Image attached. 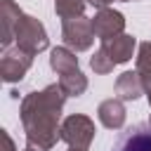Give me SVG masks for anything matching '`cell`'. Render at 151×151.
I'll use <instances>...</instances> for the list:
<instances>
[{
    "label": "cell",
    "mask_w": 151,
    "mask_h": 151,
    "mask_svg": "<svg viewBox=\"0 0 151 151\" xmlns=\"http://www.w3.org/2000/svg\"><path fill=\"white\" fill-rule=\"evenodd\" d=\"M26 151H40V149H35V146H28V149H26Z\"/></svg>",
    "instance_id": "cell-18"
},
{
    "label": "cell",
    "mask_w": 151,
    "mask_h": 151,
    "mask_svg": "<svg viewBox=\"0 0 151 151\" xmlns=\"http://www.w3.org/2000/svg\"><path fill=\"white\" fill-rule=\"evenodd\" d=\"M137 73L144 78V85H146V83H151V42H144V45L139 47Z\"/></svg>",
    "instance_id": "cell-13"
},
{
    "label": "cell",
    "mask_w": 151,
    "mask_h": 151,
    "mask_svg": "<svg viewBox=\"0 0 151 151\" xmlns=\"http://www.w3.org/2000/svg\"><path fill=\"white\" fill-rule=\"evenodd\" d=\"M101 50L113 59V64L127 61L132 57V50H134V38H130V35H116L111 40H104Z\"/></svg>",
    "instance_id": "cell-8"
},
{
    "label": "cell",
    "mask_w": 151,
    "mask_h": 151,
    "mask_svg": "<svg viewBox=\"0 0 151 151\" xmlns=\"http://www.w3.org/2000/svg\"><path fill=\"white\" fill-rule=\"evenodd\" d=\"M61 132H64V139L71 144V149L85 151L90 146V142H92L94 127H92L90 118H85V116H71V118H66Z\"/></svg>",
    "instance_id": "cell-3"
},
{
    "label": "cell",
    "mask_w": 151,
    "mask_h": 151,
    "mask_svg": "<svg viewBox=\"0 0 151 151\" xmlns=\"http://www.w3.org/2000/svg\"><path fill=\"white\" fill-rule=\"evenodd\" d=\"M90 2H92V5H97V7H104V5H106V2H111V0H90Z\"/></svg>",
    "instance_id": "cell-16"
},
{
    "label": "cell",
    "mask_w": 151,
    "mask_h": 151,
    "mask_svg": "<svg viewBox=\"0 0 151 151\" xmlns=\"http://www.w3.org/2000/svg\"><path fill=\"white\" fill-rule=\"evenodd\" d=\"M83 7H85L83 0H57V12H59L61 17H66V19L80 17ZM66 19H64V21H66Z\"/></svg>",
    "instance_id": "cell-14"
},
{
    "label": "cell",
    "mask_w": 151,
    "mask_h": 151,
    "mask_svg": "<svg viewBox=\"0 0 151 151\" xmlns=\"http://www.w3.org/2000/svg\"><path fill=\"white\" fill-rule=\"evenodd\" d=\"M92 38H94L92 21H87V19H66L64 21V40H66V45H71L76 50H87Z\"/></svg>",
    "instance_id": "cell-4"
},
{
    "label": "cell",
    "mask_w": 151,
    "mask_h": 151,
    "mask_svg": "<svg viewBox=\"0 0 151 151\" xmlns=\"http://www.w3.org/2000/svg\"><path fill=\"white\" fill-rule=\"evenodd\" d=\"M61 104H64V97H61V87H57V85H52L42 92H33L24 101L21 118H24L31 146H38L40 151H45L54 144Z\"/></svg>",
    "instance_id": "cell-1"
},
{
    "label": "cell",
    "mask_w": 151,
    "mask_h": 151,
    "mask_svg": "<svg viewBox=\"0 0 151 151\" xmlns=\"http://www.w3.org/2000/svg\"><path fill=\"white\" fill-rule=\"evenodd\" d=\"M17 42H19V50L33 54V52H40L47 47V38H45V31L40 26V21L31 19V17H19V24H17Z\"/></svg>",
    "instance_id": "cell-2"
},
{
    "label": "cell",
    "mask_w": 151,
    "mask_h": 151,
    "mask_svg": "<svg viewBox=\"0 0 151 151\" xmlns=\"http://www.w3.org/2000/svg\"><path fill=\"white\" fill-rule=\"evenodd\" d=\"M28 66H31L28 52H21L19 47L12 50V52H5V57H2V78L5 80H17L26 73Z\"/></svg>",
    "instance_id": "cell-7"
},
{
    "label": "cell",
    "mask_w": 151,
    "mask_h": 151,
    "mask_svg": "<svg viewBox=\"0 0 151 151\" xmlns=\"http://www.w3.org/2000/svg\"><path fill=\"white\" fill-rule=\"evenodd\" d=\"M146 87H149V101H151V83H146Z\"/></svg>",
    "instance_id": "cell-17"
},
{
    "label": "cell",
    "mask_w": 151,
    "mask_h": 151,
    "mask_svg": "<svg viewBox=\"0 0 151 151\" xmlns=\"http://www.w3.org/2000/svg\"><path fill=\"white\" fill-rule=\"evenodd\" d=\"M99 120L106 125V127H120L123 120H125V109L120 101L116 99H109L99 106Z\"/></svg>",
    "instance_id": "cell-9"
},
{
    "label": "cell",
    "mask_w": 151,
    "mask_h": 151,
    "mask_svg": "<svg viewBox=\"0 0 151 151\" xmlns=\"http://www.w3.org/2000/svg\"><path fill=\"white\" fill-rule=\"evenodd\" d=\"M125 21H123V14L113 12V9H101L94 19H92V28H94V35H99L101 40H111L116 38L120 31H123Z\"/></svg>",
    "instance_id": "cell-6"
},
{
    "label": "cell",
    "mask_w": 151,
    "mask_h": 151,
    "mask_svg": "<svg viewBox=\"0 0 151 151\" xmlns=\"http://www.w3.org/2000/svg\"><path fill=\"white\" fill-rule=\"evenodd\" d=\"M90 64H92V68H94L97 73H109V71L113 68V59H111L104 50H99V52L92 57V61H90Z\"/></svg>",
    "instance_id": "cell-15"
},
{
    "label": "cell",
    "mask_w": 151,
    "mask_h": 151,
    "mask_svg": "<svg viewBox=\"0 0 151 151\" xmlns=\"http://www.w3.org/2000/svg\"><path fill=\"white\" fill-rule=\"evenodd\" d=\"M52 68L59 71L61 76H66V73H71V71L78 68V61H76V57H73L68 50L57 47V50L52 52Z\"/></svg>",
    "instance_id": "cell-11"
},
{
    "label": "cell",
    "mask_w": 151,
    "mask_h": 151,
    "mask_svg": "<svg viewBox=\"0 0 151 151\" xmlns=\"http://www.w3.org/2000/svg\"><path fill=\"white\" fill-rule=\"evenodd\" d=\"M71 151H76V149H71Z\"/></svg>",
    "instance_id": "cell-19"
},
{
    "label": "cell",
    "mask_w": 151,
    "mask_h": 151,
    "mask_svg": "<svg viewBox=\"0 0 151 151\" xmlns=\"http://www.w3.org/2000/svg\"><path fill=\"white\" fill-rule=\"evenodd\" d=\"M116 90H118V94H120L123 99H137V97L142 94V90H144L142 76H139V73H130V71L123 73V76L118 78Z\"/></svg>",
    "instance_id": "cell-10"
},
{
    "label": "cell",
    "mask_w": 151,
    "mask_h": 151,
    "mask_svg": "<svg viewBox=\"0 0 151 151\" xmlns=\"http://www.w3.org/2000/svg\"><path fill=\"white\" fill-rule=\"evenodd\" d=\"M113 151H151V123H139L134 127H130L118 144L113 146Z\"/></svg>",
    "instance_id": "cell-5"
},
{
    "label": "cell",
    "mask_w": 151,
    "mask_h": 151,
    "mask_svg": "<svg viewBox=\"0 0 151 151\" xmlns=\"http://www.w3.org/2000/svg\"><path fill=\"white\" fill-rule=\"evenodd\" d=\"M59 87H61L66 94H80V92L87 87V80H85V78H83V73L76 68V71H71V73L61 76V80H59Z\"/></svg>",
    "instance_id": "cell-12"
}]
</instances>
